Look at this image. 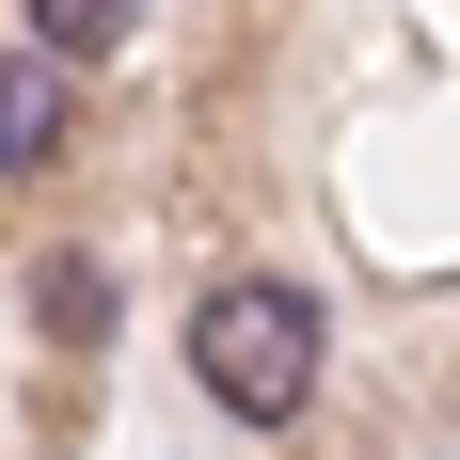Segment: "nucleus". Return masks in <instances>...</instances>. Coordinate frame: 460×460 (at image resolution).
I'll use <instances>...</instances> for the list:
<instances>
[{
	"label": "nucleus",
	"instance_id": "nucleus-3",
	"mask_svg": "<svg viewBox=\"0 0 460 460\" xmlns=\"http://www.w3.org/2000/svg\"><path fill=\"white\" fill-rule=\"evenodd\" d=\"M128 16H143V0H32V48H48V64H95Z\"/></svg>",
	"mask_w": 460,
	"mask_h": 460
},
{
	"label": "nucleus",
	"instance_id": "nucleus-2",
	"mask_svg": "<svg viewBox=\"0 0 460 460\" xmlns=\"http://www.w3.org/2000/svg\"><path fill=\"white\" fill-rule=\"evenodd\" d=\"M48 143H64V64L32 48V64H0V175H32Z\"/></svg>",
	"mask_w": 460,
	"mask_h": 460
},
{
	"label": "nucleus",
	"instance_id": "nucleus-1",
	"mask_svg": "<svg viewBox=\"0 0 460 460\" xmlns=\"http://www.w3.org/2000/svg\"><path fill=\"white\" fill-rule=\"evenodd\" d=\"M190 381H207L238 429H286L318 397V302H302V286H223V302L190 318Z\"/></svg>",
	"mask_w": 460,
	"mask_h": 460
},
{
	"label": "nucleus",
	"instance_id": "nucleus-4",
	"mask_svg": "<svg viewBox=\"0 0 460 460\" xmlns=\"http://www.w3.org/2000/svg\"><path fill=\"white\" fill-rule=\"evenodd\" d=\"M95 318H111V270L64 254V270H48V333H95Z\"/></svg>",
	"mask_w": 460,
	"mask_h": 460
}]
</instances>
